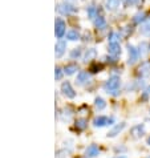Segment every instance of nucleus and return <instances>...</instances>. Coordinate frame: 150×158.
I'll return each mask as SVG.
<instances>
[{
	"instance_id": "nucleus-18",
	"label": "nucleus",
	"mask_w": 150,
	"mask_h": 158,
	"mask_svg": "<svg viewBox=\"0 0 150 158\" xmlns=\"http://www.w3.org/2000/svg\"><path fill=\"white\" fill-rule=\"evenodd\" d=\"M94 55H96V52L93 51V49H90V51H89V53H87V56H85V60H89L90 57H93Z\"/></svg>"
},
{
	"instance_id": "nucleus-22",
	"label": "nucleus",
	"mask_w": 150,
	"mask_h": 158,
	"mask_svg": "<svg viewBox=\"0 0 150 158\" xmlns=\"http://www.w3.org/2000/svg\"><path fill=\"white\" fill-rule=\"evenodd\" d=\"M148 144L150 145V137H149V138H148Z\"/></svg>"
},
{
	"instance_id": "nucleus-3",
	"label": "nucleus",
	"mask_w": 150,
	"mask_h": 158,
	"mask_svg": "<svg viewBox=\"0 0 150 158\" xmlns=\"http://www.w3.org/2000/svg\"><path fill=\"white\" fill-rule=\"evenodd\" d=\"M112 122H113V118H108V117H105V116H100V117H97V118H94L93 125H94L96 128H101V126H105V125H109Z\"/></svg>"
},
{
	"instance_id": "nucleus-11",
	"label": "nucleus",
	"mask_w": 150,
	"mask_h": 158,
	"mask_svg": "<svg viewBox=\"0 0 150 158\" xmlns=\"http://www.w3.org/2000/svg\"><path fill=\"white\" fill-rule=\"evenodd\" d=\"M88 77H89V76H88L87 72H80L79 76H77V83H79V84H84L85 81H88Z\"/></svg>"
},
{
	"instance_id": "nucleus-16",
	"label": "nucleus",
	"mask_w": 150,
	"mask_h": 158,
	"mask_svg": "<svg viewBox=\"0 0 150 158\" xmlns=\"http://www.w3.org/2000/svg\"><path fill=\"white\" fill-rule=\"evenodd\" d=\"M96 25L98 28H104L105 27V20L102 17H98V19H97V21H96Z\"/></svg>"
},
{
	"instance_id": "nucleus-23",
	"label": "nucleus",
	"mask_w": 150,
	"mask_h": 158,
	"mask_svg": "<svg viewBox=\"0 0 150 158\" xmlns=\"http://www.w3.org/2000/svg\"><path fill=\"white\" fill-rule=\"evenodd\" d=\"M118 158H120V157H118ZM121 158H125V157H121Z\"/></svg>"
},
{
	"instance_id": "nucleus-10",
	"label": "nucleus",
	"mask_w": 150,
	"mask_h": 158,
	"mask_svg": "<svg viewBox=\"0 0 150 158\" xmlns=\"http://www.w3.org/2000/svg\"><path fill=\"white\" fill-rule=\"evenodd\" d=\"M64 49H65V43L60 41L57 45H56V56H57V57H60V56L64 53Z\"/></svg>"
},
{
	"instance_id": "nucleus-6",
	"label": "nucleus",
	"mask_w": 150,
	"mask_h": 158,
	"mask_svg": "<svg viewBox=\"0 0 150 158\" xmlns=\"http://www.w3.org/2000/svg\"><path fill=\"white\" fill-rule=\"evenodd\" d=\"M129 55H130V60H129V63H134L137 59H138L140 56V52L136 49V48L133 47H129Z\"/></svg>"
},
{
	"instance_id": "nucleus-15",
	"label": "nucleus",
	"mask_w": 150,
	"mask_h": 158,
	"mask_svg": "<svg viewBox=\"0 0 150 158\" xmlns=\"http://www.w3.org/2000/svg\"><path fill=\"white\" fill-rule=\"evenodd\" d=\"M142 32H144V33H149V32H150V19L148 20L146 23H145V25L142 28Z\"/></svg>"
},
{
	"instance_id": "nucleus-21",
	"label": "nucleus",
	"mask_w": 150,
	"mask_h": 158,
	"mask_svg": "<svg viewBox=\"0 0 150 158\" xmlns=\"http://www.w3.org/2000/svg\"><path fill=\"white\" fill-rule=\"evenodd\" d=\"M79 55H80V49H77V51H75L73 53H72V56H73V57H75V56H79Z\"/></svg>"
},
{
	"instance_id": "nucleus-9",
	"label": "nucleus",
	"mask_w": 150,
	"mask_h": 158,
	"mask_svg": "<svg viewBox=\"0 0 150 158\" xmlns=\"http://www.w3.org/2000/svg\"><path fill=\"white\" fill-rule=\"evenodd\" d=\"M94 105L98 110H102V109H105V106H106V102H105L101 97H97V98L94 100Z\"/></svg>"
},
{
	"instance_id": "nucleus-17",
	"label": "nucleus",
	"mask_w": 150,
	"mask_h": 158,
	"mask_svg": "<svg viewBox=\"0 0 150 158\" xmlns=\"http://www.w3.org/2000/svg\"><path fill=\"white\" fill-rule=\"evenodd\" d=\"M68 37H69L71 40H77V39H79V33H77V32H75V31H72V32H69V33H68Z\"/></svg>"
},
{
	"instance_id": "nucleus-12",
	"label": "nucleus",
	"mask_w": 150,
	"mask_h": 158,
	"mask_svg": "<svg viewBox=\"0 0 150 158\" xmlns=\"http://www.w3.org/2000/svg\"><path fill=\"white\" fill-rule=\"evenodd\" d=\"M76 126L79 128V129H81V130H83V129H85V128H87V120H85V118H80V120H77Z\"/></svg>"
},
{
	"instance_id": "nucleus-19",
	"label": "nucleus",
	"mask_w": 150,
	"mask_h": 158,
	"mask_svg": "<svg viewBox=\"0 0 150 158\" xmlns=\"http://www.w3.org/2000/svg\"><path fill=\"white\" fill-rule=\"evenodd\" d=\"M56 80H60V79H61L63 77V73H61V69H59V68H57V69H56Z\"/></svg>"
},
{
	"instance_id": "nucleus-1",
	"label": "nucleus",
	"mask_w": 150,
	"mask_h": 158,
	"mask_svg": "<svg viewBox=\"0 0 150 158\" xmlns=\"http://www.w3.org/2000/svg\"><path fill=\"white\" fill-rule=\"evenodd\" d=\"M104 88H105V91H106L108 93H110V94H116L117 91H118V88H120V77L118 76H112V77L105 83Z\"/></svg>"
},
{
	"instance_id": "nucleus-2",
	"label": "nucleus",
	"mask_w": 150,
	"mask_h": 158,
	"mask_svg": "<svg viewBox=\"0 0 150 158\" xmlns=\"http://www.w3.org/2000/svg\"><path fill=\"white\" fill-rule=\"evenodd\" d=\"M61 91L64 93V96H67L68 98H75L76 97V92L73 91V88L71 87V84L68 83V81L61 85Z\"/></svg>"
},
{
	"instance_id": "nucleus-8",
	"label": "nucleus",
	"mask_w": 150,
	"mask_h": 158,
	"mask_svg": "<svg viewBox=\"0 0 150 158\" xmlns=\"http://www.w3.org/2000/svg\"><path fill=\"white\" fill-rule=\"evenodd\" d=\"M132 133L134 134V137H141L144 134V125H137L132 129Z\"/></svg>"
},
{
	"instance_id": "nucleus-4",
	"label": "nucleus",
	"mask_w": 150,
	"mask_h": 158,
	"mask_svg": "<svg viewBox=\"0 0 150 158\" xmlns=\"http://www.w3.org/2000/svg\"><path fill=\"white\" fill-rule=\"evenodd\" d=\"M98 152H100V149H98L97 145H90V146L87 149L85 154H87V157H89V158H93V157L98 156Z\"/></svg>"
},
{
	"instance_id": "nucleus-20",
	"label": "nucleus",
	"mask_w": 150,
	"mask_h": 158,
	"mask_svg": "<svg viewBox=\"0 0 150 158\" xmlns=\"http://www.w3.org/2000/svg\"><path fill=\"white\" fill-rule=\"evenodd\" d=\"M144 16H145L144 13H140V15H137V16H136V19H134V20H136L137 23H138V21H141V20H144Z\"/></svg>"
},
{
	"instance_id": "nucleus-5",
	"label": "nucleus",
	"mask_w": 150,
	"mask_h": 158,
	"mask_svg": "<svg viewBox=\"0 0 150 158\" xmlns=\"http://www.w3.org/2000/svg\"><path fill=\"white\" fill-rule=\"evenodd\" d=\"M124 128H125V124H124V122H122V124H118V125H116V126L113 128L112 130H109L108 136H109V137H114V136H117V134H118V133H120L121 130H122Z\"/></svg>"
},
{
	"instance_id": "nucleus-14",
	"label": "nucleus",
	"mask_w": 150,
	"mask_h": 158,
	"mask_svg": "<svg viewBox=\"0 0 150 158\" xmlns=\"http://www.w3.org/2000/svg\"><path fill=\"white\" fill-rule=\"evenodd\" d=\"M76 71H77V67L76 65H69V67L65 68V73L67 75H73Z\"/></svg>"
},
{
	"instance_id": "nucleus-13",
	"label": "nucleus",
	"mask_w": 150,
	"mask_h": 158,
	"mask_svg": "<svg viewBox=\"0 0 150 158\" xmlns=\"http://www.w3.org/2000/svg\"><path fill=\"white\" fill-rule=\"evenodd\" d=\"M56 33H57L59 37H61V36H63V33H64V23L59 21V24H57V31H56Z\"/></svg>"
},
{
	"instance_id": "nucleus-7",
	"label": "nucleus",
	"mask_w": 150,
	"mask_h": 158,
	"mask_svg": "<svg viewBox=\"0 0 150 158\" xmlns=\"http://www.w3.org/2000/svg\"><path fill=\"white\" fill-rule=\"evenodd\" d=\"M109 53L113 55V56H117L120 53V45L117 43H112L109 45Z\"/></svg>"
}]
</instances>
